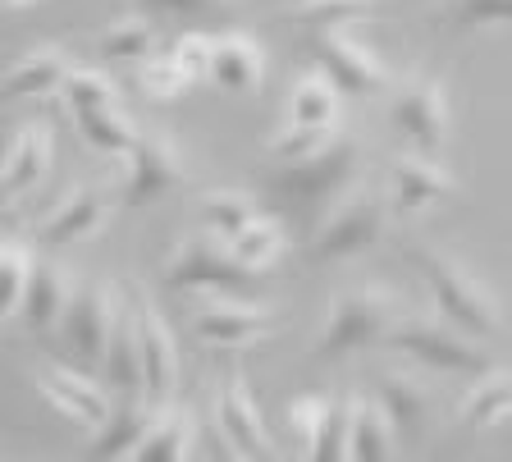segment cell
I'll use <instances>...</instances> for the list:
<instances>
[{
	"instance_id": "1",
	"label": "cell",
	"mask_w": 512,
	"mask_h": 462,
	"mask_svg": "<svg viewBox=\"0 0 512 462\" xmlns=\"http://www.w3.org/2000/svg\"><path fill=\"white\" fill-rule=\"evenodd\" d=\"M407 261H412V270L421 275L430 302H435V312L444 316L448 325H458L462 334H471L480 344L499 339V330H503L499 298H494V289L480 280V275H471L462 261H453L448 252L430 248V243H412Z\"/></svg>"
},
{
	"instance_id": "2",
	"label": "cell",
	"mask_w": 512,
	"mask_h": 462,
	"mask_svg": "<svg viewBox=\"0 0 512 462\" xmlns=\"http://www.w3.org/2000/svg\"><path fill=\"white\" fill-rule=\"evenodd\" d=\"M362 170H366L362 142L352 138V133H334L325 147L302 156V161L275 165V170L266 174V188L279 202L298 206V211L325 215L352 193V183L362 179Z\"/></svg>"
},
{
	"instance_id": "3",
	"label": "cell",
	"mask_w": 512,
	"mask_h": 462,
	"mask_svg": "<svg viewBox=\"0 0 512 462\" xmlns=\"http://www.w3.org/2000/svg\"><path fill=\"white\" fill-rule=\"evenodd\" d=\"M398 321H403V302H398L394 289H384L375 280L352 284V289L334 293L330 316H325L316 344H311V357L316 362H343V357L362 353V348L384 344Z\"/></svg>"
},
{
	"instance_id": "4",
	"label": "cell",
	"mask_w": 512,
	"mask_h": 462,
	"mask_svg": "<svg viewBox=\"0 0 512 462\" xmlns=\"http://www.w3.org/2000/svg\"><path fill=\"white\" fill-rule=\"evenodd\" d=\"M160 280L170 293H211V298H256V289H261V275L247 270L234 257V248L206 229L174 243Z\"/></svg>"
},
{
	"instance_id": "5",
	"label": "cell",
	"mask_w": 512,
	"mask_h": 462,
	"mask_svg": "<svg viewBox=\"0 0 512 462\" xmlns=\"http://www.w3.org/2000/svg\"><path fill=\"white\" fill-rule=\"evenodd\" d=\"M384 225H389L384 197L371 193V188H352L334 211L320 215L316 234L307 243V266L325 270V266H343L352 257H366L384 238Z\"/></svg>"
},
{
	"instance_id": "6",
	"label": "cell",
	"mask_w": 512,
	"mask_h": 462,
	"mask_svg": "<svg viewBox=\"0 0 512 462\" xmlns=\"http://www.w3.org/2000/svg\"><path fill=\"white\" fill-rule=\"evenodd\" d=\"M384 344L403 353L407 362L439 371V376H485L490 371V353L480 348V339L462 334L458 325H448L444 316H403L389 330Z\"/></svg>"
},
{
	"instance_id": "7",
	"label": "cell",
	"mask_w": 512,
	"mask_h": 462,
	"mask_svg": "<svg viewBox=\"0 0 512 462\" xmlns=\"http://www.w3.org/2000/svg\"><path fill=\"white\" fill-rule=\"evenodd\" d=\"M188 183V165H183V151L170 133H138L133 151L119 161V206L128 211H142V206H156L160 197L179 193Z\"/></svg>"
},
{
	"instance_id": "8",
	"label": "cell",
	"mask_w": 512,
	"mask_h": 462,
	"mask_svg": "<svg viewBox=\"0 0 512 462\" xmlns=\"http://www.w3.org/2000/svg\"><path fill=\"white\" fill-rule=\"evenodd\" d=\"M128 298H119V289L110 280H87L74 289L69 307L60 316V339L74 353L78 366H101L106 348L115 339V325L124 316Z\"/></svg>"
},
{
	"instance_id": "9",
	"label": "cell",
	"mask_w": 512,
	"mask_h": 462,
	"mask_svg": "<svg viewBox=\"0 0 512 462\" xmlns=\"http://www.w3.org/2000/svg\"><path fill=\"white\" fill-rule=\"evenodd\" d=\"M389 124L403 133V142L421 156H435L448 147L453 133V110H448V87L435 74H412L394 87L389 101Z\"/></svg>"
},
{
	"instance_id": "10",
	"label": "cell",
	"mask_w": 512,
	"mask_h": 462,
	"mask_svg": "<svg viewBox=\"0 0 512 462\" xmlns=\"http://www.w3.org/2000/svg\"><path fill=\"white\" fill-rule=\"evenodd\" d=\"M128 307L138 321V348H142V380H147L151 403H174L179 394V339H174L165 312L156 307L147 289H128Z\"/></svg>"
},
{
	"instance_id": "11",
	"label": "cell",
	"mask_w": 512,
	"mask_h": 462,
	"mask_svg": "<svg viewBox=\"0 0 512 462\" xmlns=\"http://www.w3.org/2000/svg\"><path fill=\"white\" fill-rule=\"evenodd\" d=\"M192 334L202 339L206 348H229V353H243L275 339L279 316L270 307H261L256 298H211L192 312Z\"/></svg>"
},
{
	"instance_id": "12",
	"label": "cell",
	"mask_w": 512,
	"mask_h": 462,
	"mask_svg": "<svg viewBox=\"0 0 512 462\" xmlns=\"http://www.w3.org/2000/svg\"><path fill=\"white\" fill-rule=\"evenodd\" d=\"M311 55H316L320 74L330 78L343 97H380L384 87L394 83L380 55L357 42L348 28H339V33H311Z\"/></svg>"
},
{
	"instance_id": "13",
	"label": "cell",
	"mask_w": 512,
	"mask_h": 462,
	"mask_svg": "<svg viewBox=\"0 0 512 462\" xmlns=\"http://www.w3.org/2000/svg\"><path fill=\"white\" fill-rule=\"evenodd\" d=\"M110 215H115V202L106 197V188L92 179L74 183L51 211L37 220V243L46 252H64V248H78L87 238H96L101 229L110 225Z\"/></svg>"
},
{
	"instance_id": "14",
	"label": "cell",
	"mask_w": 512,
	"mask_h": 462,
	"mask_svg": "<svg viewBox=\"0 0 512 462\" xmlns=\"http://www.w3.org/2000/svg\"><path fill=\"white\" fill-rule=\"evenodd\" d=\"M32 389L51 403L60 417H69L74 426L83 430H101L115 412V398H110L106 380H92L87 371H74V366H60V362H42L32 371Z\"/></svg>"
},
{
	"instance_id": "15",
	"label": "cell",
	"mask_w": 512,
	"mask_h": 462,
	"mask_svg": "<svg viewBox=\"0 0 512 462\" xmlns=\"http://www.w3.org/2000/svg\"><path fill=\"white\" fill-rule=\"evenodd\" d=\"M215 426H220V435L229 444H234L243 458L252 462H284V453H279L275 435H270L266 417H261V408H256V394L252 385H247L238 371H229L220 385V394H215Z\"/></svg>"
},
{
	"instance_id": "16",
	"label": "cell",
	"mask_w": 512,
	"mask_h": 462,
	"mask_svg": "<svg viewBox=\"0 0 512 462\" xmlns=\"http://www.w3.org/2000/svg\"><path fill=\"white\" fill-rule=\"evenodd\" d=\"M458 197V179L421 151H403L389 161V211L398 220H416V215L435 211V206Z\"/></svg>"
},
{
	"instance_id": "17",
	"label": "cell",
	"mask_w": 512,
	"mask_h": 462,
	"mask_svg": "<svg viewBox=\"0 0 512 462\" xmlns=\"http://www.w3.org/2000/svg\"><path fill=\"white\" fill-rule=\"evenodd\" d=\"M371 394L380 398L384 417H389L403 449H416L430 435V426H435V389L421 376H412V371H380Z\"/></svg>"
},
{
	"instance_id": "18",
	"label": "cell",
	"mask_w": 512,
	"mask_h": 462,
	"mask_svg": "<svg viewBox=\"0 0 512 462\" xmlns=\"http://www.w3.org/2000/svg\"><path fill=\"white\" fill-rule=\"evenodd\" d=\"M55 165V133L46 119H28L19 133H14L10 151H5V170H0V193L5 206L23 202L28 193H37L46 179H51Z\"/></svg>"
},
{
	"instance_id": "19",
	"label": "cell",
	"mask_w": 512,
	"mask_h": 462,
	"mask_svg": "<svg viewBox=\"0 0 512 462\" xmlns=\"http://www.w3.org/2000/svg\"><path fill=\"white\" fill-rule=\"evenodd\" d=\"M211 83L234 97H261L266 87V51L252 33L243 28H224L215 33V55H211Z\"/></svg>"
},
{
	"instance_id": "20",
	"label": "cell",
	"mask_w": 512,
	"mask_h": 462,
	"mask_svg": "<svg viewBox=\"0 0 512 462\" xmlns=\"http://www.w3.org/2000/svg\"><path fill=\"white\" fill-rule=\"evenodd\" d=\"M74 69L78 65H69V51H60V46H32V51H23L19 60L5 69V78H0V92H5V101H46V97H60Z\"/></svg>"
},
{
	"instance_id": "21",
	"label": "cell",
	"mask_w": 512,
	"mask_h": 462,
	"mask_svg": "<svg viewBox=\"0 0 512 462\" xmlns=\"http://www.w3.org/2000/svg\"><path fill=\"white\" fill-rule=\"evenodd\" d=\"M160 408H165V403H151V398H124V403H115L110 421L96 430V440L87 444V462H128L133 449L151 435Z\"/></svg>"
},
{
	"instance_id": "22",
	"label": "cell",
	"mask_w": 512,
	"mask_h": 462,
	"mask_svg": "<svg viewBox=\"0 0 512 462\" xmlns=\"http://www.w3.org/2000/svg\"><path fill=\"white\" fill-rule=\"evenodd\" d=\"M339 110H343V92L320 74H302L293 83L284 101V129H302V133H339Z\"/></svg>"
},
{
	"instance_id": "23",
	"label": "cell",
	"mask_w": 512,
	"mask_h": 462,
	"mask_svg": "<svg viewBox=\"0 0 512 462\" xmlns=\"http://www.w3.org/2000/svg\"><path fill=\"white\" fill-rule=\"evenodd\" d=\"M101 380H106V389H110V398H115V403H124V398H147L133 307H124V316H119V325H115V339H110L106 362H101Z\"/></svg>"
},
{
	"instance_id": "24",
	"label": "cell",
	"mask_w": 512,
	"mask_h": 462,
	"mask_svg": "<svg viewBox=\"0 0 512 462\" xmlns=\"http://www.w3.org/2000/svg\"><path fill=\"white\" fill-rule=\"evenodd\" d=\"M503 421H512V366L476 376V385H471L458 403V426L471 430V435L499 430Z\"/></svg>"
},
{
	"instance_id": "25",
	"label": "cell",
	"mask_w": 512,
	"mask_h": 462,
	"mask_svg": "<svg viewBox=\"0 0 512 462\" xmlns=\"http://www.w3.org/2000/svg\"><path fill=\"white\" fill-rule=\"evenodd\" d=\"M192 458H197V421H192L188 408L165 403L151 435L133 449L128 462H192Z\"/></svg>"
},
{
	"instance_id": "26",
	"label": "cell",
	"mask_w": 512,
	"mask_h": 462,
	"mask_svg": "<svg viewBox=\"0 0 512 462\" xmlns=\"http://www.w3.org/2000/svg\"><path fill=\"white\" fill-rule=\"evenodd\" d=\"M398 435L384 417L375 394H352V435H348V462H394Z\"/></svg>"
},
{
	"instance_id": "27",
	"label": "cell",
	"mask_w": 512,
	"mask_h": 462,
	"mask_svg": "<svg viewBox=\"0 0 512 462\" xmlns=\"http://www.w3.org/2000/svg\"><path fill=\"white\" fill-rule=\"evenodd\" d=\"M74 298V280L64 275L60 261L37 257V270H32V289H28V307H23V325L37 334L60 330V316Z\"/></svg>"
},
{
	"instance_id": "28",
	"label": "cell",
	"mask_w": 512,
	"mask_h": 462,
	"mask_svg": "<svg viewBox=\"0 0 512 462\" xmlns=\"http://www.w3.org/2000/svg\"><path fill=\"white\" fill-rule=\"evenodd\" d=\"M74 129L96 156H106V161H124L133 142H138V124L124 115V106H96V110H74Z\"/></svg>"
},
{
	"instance_id": "29",
	"label": "cell",
	"mask_w": 512,
	"mask_h": 462,
	"mask_svg": "<svg viewBox=\"0 0 512 462\" xmlns=\"http://www.w3.org/2000/svg\"><path fill=\"white\" fill-rule=\"evenodd\" d=\"M256 215L261 211H256V197L247 193V188H206V193L197 197V220H202V229L224 238V243H234Z\"/></svg>"
},
{
	"instance_id": "30",
	"label": "cell",
	"mask_w": 512,
	"mask_h": 462,
	"mask_svg": "<svg viewBox=\"0 0 512 462\" xmlns=\"http://www.w3.org/2000/svg\"><path fill=\"white\" fill-rule=\"evenodd\" d=\"M375 10H380V0H293L279 19L302 33H339V28L371 19Z\"/></svg>"
},
{
	"instance_id": "31",
	"label": "cell",
	"mask_w": 512,
	"mask_h": 462,
	"mask_svg": "<svg viewBox=\"0 0 512 462\" xmlns=\"http://www.w3.org/2000/svg\"><path fill=\"white\" fill-rule=\"evenodd\" d=\"M32 270H37V257L23 238H5L0 243V321L19 325L23 307H28V289H32Z\"/></svg>"
},
{
	"instance_id": "32",
	"label": "cell",
	"mask_w": 512,
	"mask_h": 462,
	"mask_svg": "<svg viewBox=\"0 0 512 462\" xmlns=\"http://www.w3.org/2000/svg\"><path fill=\"white\" fill-rule=\"evenodd\" d=\"M234 248V257L243 261L247 270H256V275H266L270 266H275L279 257H284V248H288V234H284V225H279L275 215H256L252 225L243 229V234L229 243Z\"/></svg>"
},
{
	"instance_id": "33",
	"label": "cell",
	"mask_w": 512,
	"mask_h": 462,
	"mask_svg": "<svg viewBox=\"0 0 512 462\" xmlns=\"http://www.w3.org/2000/svg\"><path fill=\"white\" fill-rule=\"evenodd\" d=\"M151 51H156V28L142 14H124L101 33V55L119 65H147Z\"/></svg>"
},
{
	"instance_id": "34",
	"label": "cell",
	"mask_w": 512,
	"mask_h": 462,
	"mask_svg": "<svg viewBox=\"0 0 512 462\" xmlns=\"http://www.w3.org/2000/svg\"><path fill=\"white\" fill-rule=\"evenodd\" d=\"M348 435H352V394H330V412L320 421V435L311 444L307 462H348Z\"/></svg>"
},
{
	"instance_id": "35",
	"label": "cell",
	"mask_w": 512,
	"mask_h": 462,
	"mask_svg": "<svg viewBox=\"0 0 512 462\" xmlns=\"http://www.w3.org/2000/svg\"><path fill=\"white\" fill-rule=\"evenodd\" d=\"M60 101L69 106V115H74V110H96V106H124L115 78L101 74V69H74L60 92Z\"/></svg>"
},
{
	"instance_id": "36",
	"label": "cell",
	"mask_w": 512,
	"mask_h": 462,
	"mask_svg": "<svg viewBox=\"0 0 512 462\" xmlns=\"http://www.w3.org/2000/svg\"><path fill=\"white\" fill-rule=\"evenodd\" d=\"M444 19L458 33L480 28H512V0H444Z\"/></svg>"
},
{
	"instance_id": "37",
	"label": "cell",
	"mask_w": 512,
	"mask_h": 462,
	"mask_svg": "<svg viewBox=\"0 0 512 462\" xmlns=\"http://www.w3.org/2000/svg\"><path fill=\"white\" fill-rule=\"evenodd\" d=\"M325 412H330V394H298V398H288V403H284L288 435H293V444H298V458L302 462H307L311 444H316Z\"/></svg>"
},
{
	"instance_id": "38",
	"label": "cell",
	"mask_w": 512,
	"mask_h": 462,
	"mask_svg": "<svg viewBox=\"0 0 512 462\" xmlns=\"http://www.w3.org/2000/svg\"><path fill=\"white\" fill-rule=\"evenodd\" d=\"M138 87L151 101H179L192 87V78L174 65V55H151L147 65H138Z\"/></svg>"
},
{
	"instance_id": "39",
	"label": "cell",
	"mask_w": 512,
	"mask_h": 462,
	"mask_svg": "<svg viewBox=\"0 0 512 462\" xmlns=\"http://www.w3.org/2000/svg\"><path fill=\"white\" fill-rule=\"evenodd\" d=\"M174 65L192 78V83H211V55H215V33H183L174 42Z\"/></svg>"
},
{
	"instance_id": "40",
	"label": "cell",
	"mask_w": 512,
	"mask_h": 462,
	"mask_svg": "<svg viewBox=\"0 0 512 462\" xmlns=\"http://www.w3.org/2000/svg\"><path fill=\"white\" fill-rule=\"evenodd\" d=\"M151 14H174V19H224L234 0H142Z\"/></svg>"
},
{
	"instance_id": "41",
	"label": "cell",
	"mask_w": 512,
	"mask_h": 462,
	"mask_svg": "<svg viewBox=\"0 0 512 462\" xmlns=\"http://www.w3.org/2000/svg\"><path fill=\"white\" fill-rule=\"evenodd\" d=\"M211 462H252V458H243V453L220 435V440H211Z\"/></svg>"
},
{
	"instance_id": "42",
	"label": "cell",
	"mask_w": 512,
	"mask_h": 462,
	"mask_svg": "<svg viewBox=\"0 0 512 462\" xmlns=\"http://www.w3.org/2000/svg\"><path fill=\"white\" fill-rule=\"evenodd\" d=\"M28 5H42V0H5V10H28Z\"/></svg>"
}]
</instances>
